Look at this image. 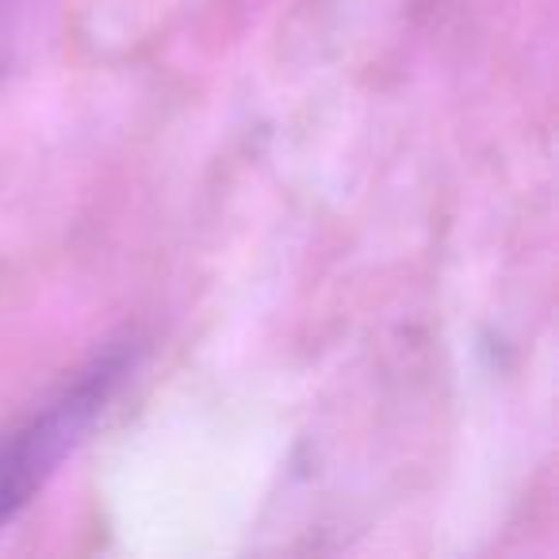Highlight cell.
<instances>
[{
    "instance_id": "obj_1",
    "label": "cell",
    "mask_w": 559,
    "mask_h": 559,
    "mask_svg": "<svg viewBox=\"0 0 559 559\" xmlns=\"http://www.w3.org/2000/svg\"><path fill=\"white\" fill-rule=\"evenodd\" d=\"M111 380H116V368L96 365L85 380H78L58 403L35 414L24 429L0 437V525L27 502V495L39 487L43 475L85 433L93 414L108 399Z\"/></svg>"
}]
</instances>
